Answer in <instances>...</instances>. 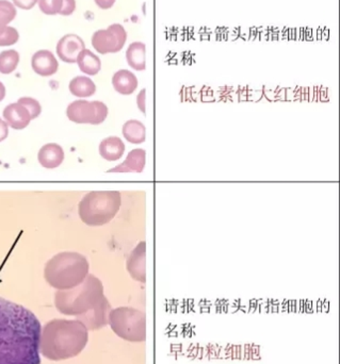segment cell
Returning <instances> with one entry per match:
<instances>
[{
	"instance_id": "obj_1",
	"label": "cell",
	"mask_w": 340,
	"mask_h": 364,
	"mask_svg": "<svg viewBox=\"0 0 340 364\" xmlns=\"http://www.w3.org/2000/svg\"><path fill=\"white\" fill-rule=\"evenodd\" d=\"M41 331L33 312L0 297V364H41Z\"/></svg>"
},
{
	"instance_id": "obj_2",
	"label": "cell",
	"mask_w": 340,
	"mask_h": 364,
	"mask_svg": "<svg viewBox=\"0 0 340 364\" xmlns=\"http://www.w3.org/2000/svg\"><path fill=\"white\" fill-rule=\"evenodd\" d=\"M89 341V331L78 320L55 318L41 331L40 354L51 361L78 356Z\"/></svg>"
},
{
	"instance_id": "obj_3",
	"label": "cell",
	"mask_w": 340,
	"mask_h": 364,
	"mask_svg": "<svg viewBox=\"0 0 340 364\" xmlns=\"http://www.w3.org/2000/svg\"><path fill=\"white\" fill-rule=\"evenodd\" d=\"M106 299L102 282L89 274L79 286L70 290H58L55 306L60 314L76 318L97 307Z\"/></svg>"
},
{
	"instance_id": "obj_4",
	"label": "cell",
	"mask_w": 340,
	"mask_h": 364,
	"mask_svg": "<svg viewBox=\"0 0 340 364\" xmlns=\"http://www.w3.org/2000/svg\"><path fill=\"white\" fill-rule=\"evenodd\" d=\"M87 259L79 252H64L53 256L45 265L44 278L57 290L79 286L89 275Z\"/></svg>"
},
{
	"instance_id": "obj_5",
	"label": "cell",
	"mask_w": 340,
	"mask_h": 364,
	"mask_svg": "<svg viewBox=\"0 0 340 364\" xmlns=\"http://www.w3.org/2000/svg\"><path fill=\"white\" fill-rule=\"evenodd\" d=\"M121 205L119 191H92L79 203L78 215L87 226H104L115 218Z\"/></svg>"
},
{
	"instance_id": "obj_6",
	"label": "cell",
	"mask_w": 340,
	"mask_h": 364,
	"mask_svg": "<svg viewBox=\"0 0 340 364\" xmlns=\"http://www.w3.org/2000/svg\"><path fill=\"white\" fill-rule=\"evenodd\" d=\"M108 325L117 337L125 341L139 343L147 340V316L140 310L132 307L111 310Z\"/></svg>"
},
{
	"instance_id": "obj_7",
	"label": "cell",
	"mask_w": 340,
	"mask_h": 364,
	"mask_svg": "<svg viewBox=\"0 0 340 364\" xmlns=\"http://www.w3.org/2000/svg\"><path fill=\"white\" fill-rule=\"evenodd\" d=\"M66 115L73 123L100 125L108 117V107L104 102L97 100H75L68 105Z\"/></svg>"
},
{
	"instance_id": "obj_8",
	"label": "cell",
	"mask_w": 340,
	"mask_h": 364,
	"mask_svg": "<svg viewBox=\"0 0 340 364\" xmlns=\"http://www.w3.org/2000/svg\"><path fill=\"white\" fill-rule=\"evenodd\" d=\"M127 41V32L121 23H113L107 29H100L92 36V46L100 55L117 53L123 49Z\"/></svg>"
},
{
	"instance_id": "obj_9",
	"label": "cell",
	"mask_w": 340,
	"mask_h": 364,
	"mask_svg": "<svg viewBox=\"0 0 340 364\" xmlns=\"http://www.w3.org/2000/svg\"><path fill=\"white\" fill-rule=\"evenodd\" d=\"M126 269L136 282H147V243L140 242L132 250L126 262Z\"/></svg>"
},
{
	"instance_id": "obj_10",
	"label": "cell",
	"mask_w": 340,
	"mask_h": 364,
	"mask_svg": "<svg viewBox=\"0 0 340 364\" xmlns=\"http://www.w3.org/2000/svg\"><path fill=\"white\" fill-rule=\"evenodd\" d=\"M85 48V42L80 36L74 33H68L60 38L55 51L58 57L65 63H76L79 53Z\"/></svg>"
},
{
	"instance_id": "obj_11",
	"label": "cell",
	"mask_w": 340,
	"mask_h": 364,
	"mask_svg": "<svg viewBox=\"0 0 340 364\" xmlns=\"http://www.w3.org/2000/svg\"><path fill=\"white\" fill-rule=\"evenodd\" d=\"M111 310L112 309H111L110 304L106 299L97 307L90 310L87 314L76 316V320L83 323L87 327V331H98L108 325V316Z\"/></svg>"
},
{
	"instance_id": "obj_12",
	"label": "cell",
	"mask_w": 340,
	"mask_h": 364,
	"mask_svg": "<svg viewBox=\"0 0 340 364\" xmlns=\"http://www.w3.org/2000/svg\"><path fill=\"white\" fill-rule=\"evenodd\" d=\"M31 66L38 76L51 77L58 72L59 63L51 51L42 49L32 55Z\"/></svg>"
},
{
	"instance_id": "obj_13",
	"label": "cell",
	"mask_w": 340,
	"mask_h": 364,
	"mask_svg": "<svg viewBox=\"0 0 340 364\" xmlns=\"http://www.w3.org/2000/svg\"><path fill=\"white\" fill-rule=\"evenodd\" d=\"M2 115L6 125L15 130L25 129L31 122L29 111L18 102L6 106Z\"/></svg>"
},
{
	"instance_id": "obj_14",
	"label": "cell",
	"mask_w": 340,
	"mask_h": 364,
	"mask_svg": "<svg viewBox=\"0 0 340 364\" xmlns=\"http://www.w3.org/2000/svg\"><path fill=\"white\" fill-rule=\"evenodd\" d=\"M145 164H147V151L141 149H132L128 154L123 164L111 168L108 173H138L140 174L144 170Z\"/></svg>"
},
{
	"instance_id": "obj_15",
	"label": "cell",
	"mask_w": 340,
	"mask_h": 364,
	"mask_svg": "<svg viewBox=\"0 0 340 364\" xmlns=\"http://www.w3.org/2000/svg\"><path fill=\"white\" fill-rule=\"evenodd\" d=\"M38 160L43 168L49 170L58 168L64 160L63 149L55 143H48L38 151Z\"/></svg>"
},
{
	"instance_id": "obj_16",
	"label": "cell",
	"mask_w": 340,
	"mask_h": 364,
	"mask_svg": "<svg viewBox=\"0 0 340 364\" xmlns=\"http://www.w3.org/2000/svg\"><path fill=\"white\" fill-rule=\"evenodd\" d=\"M112 85L117 93L132 95L138 89L139 81L136 75L128 70H119L113 75Z\"/></svg>"
},
{
	"instance_id": "obj_17",
	"label": "cell",
	"mask_w": 340,
	"mask_h": 364,
	"mask_svg": "<svg viewBox=\"0 0 340 364\" xmlns=\"http://www.w3.org/2000/svg\"><path fill=\"white\" fill-rule=\"evenodd\" d=\"M125 153V144L119 136H109L100 142V155L107 161H117Z\"/></svg>"
},
{
	"instance_id": "obj_18",
	"label": "cell",
	"mask_w": 340,
	"mask_h": 364,
	"mask_svg": "<svg viewBox=\"0 0 340 364\" xmlns=\"http://www.w3.org/2000/svg\"><path fill=\"white\" fill-rule=\"evenodd\" d=\"M128 65L134 70L142 72L147 68V46L142 42H134L126 50Z\"/></svg>"
},
{
	"instance_id": "obj_19",
	"label": "cell",
	"mask_w": 340,
	"mask_h": 364,
	"mask_svg": "<svg viewBox=\"0 0 340 364\" xmlns=\"http://www.w3.org/2000/svg\"><path fill=\"white\" fill-rule=\"evenodd\" d=\"M76 63L78 64L79 70L89 76H95L102 70V61L100 58L87 48L79 53Z\"/></svg>"
},
{
	"instance_id": "obj_20",
	"label": "cell",
	"mask_w": 340,
	"mask_h": 364,
	"mask_svg": "<svg viewBox=\"0 0 340 364\" xmlns=\"http://www.w3.org/2000/svg\"><path fill=\"white\" fill-rule=\"evenodd\" d=\"M122 132L125 140L132 144H142L147 140V128L137 119H129L126 122Z\"/></svg>"
},
{
	"instance_id": "obj_21",
	"label": "cell",
	"mask_w": 340,
	"mask_h": 364,
	"mask_svg": "<svg viewBox=\"0 0 340 364\" xmlns=\"http://www.w3.org/2000/svg\"><path fill=\"white\" fill-rule=\"evenodd\" d=\"M70 93L79 98L91 97L95 94L96 85L92 79L87 76H77L68 85Z\"/></svg>"
},
{
	"instance_id": "obj_22",
	"label": "cell",
	"mask_w": 340,
	"mask_h": 364,
	"mask_svg": "<svg viewBox=\"0 0 340 364\" xmlns=\"http://www.w3.org/2000/svg\"><path fill=\"white\" fill-rule=\"evenodd\" d=\"M19 63V53L14 49L0 53V73L4 75L12 74Z\"/></svg>"
},
{
	"instance_id": "obj_23",
	"label": "cell",
	"mask_w": 340,
	"mask_h": 364,
	"mask_svg": "<svg viewBox=\"0 0 340 364\" xmlns=\"http://www.w3.org/2000/svg\"><path fill=\"white\" fill-rule=\"evenodd\" d=\"M16 8L9 0H0V33L16 17Z\"/></svg>"
},
{
	"instance_id": "obj_24",
	"label": "cell",
	"mask_w": 340,
	"mask_h": 364,
	"mask_svg": "<svg viewBox=\"0 0 340 364\" xmlns=\"http://www.w3.org/2000/svg\"><path fill=\"white\" fill-rule=\"evenodd\" d=\"M38 4L40 10L51 16L59 14L62 8V0H38Z\"/></svg>"
},
{
	"instance_id": "obj_25",
	"label": "cell",
	"mask_w": 340,
	"mask_h": 364,
	"mask_svg": "<svg viewBox=\"0 0 340 364\" xmlns=\"http://www.w3.org/2000/svg\"><path fill=\"white\" fill-rule=\"evenodd\" d=\"M19 105L25 107L28 111H29L30 117L31 119H36L40 117L41 112H42V107H41L40 102L38 100H34L31 97H21L18 100Z\"/></svg>"
},
{
	"instance_id": "obj_26",
	"label": "cell",
	"mask_w": 340,
	"mask_h": 364,
	"mask_svg": "<svg viewBox=\"0 0 340 364\" xmlns=\"http://www.w3.org/2000/svg\"><path fill=\"white\" fill-rule=\"evenodd\" d=\"M19 40V33L14 27L8 26L4 31L0 33V46H11L16 44Z\"/></svg>"
},
{
	"instance_id": "obj_27",
	"label": "cell",
	"mask_w": 340,
	"mask_h": 364,
	"mask_svg": "<svg viewBox=\"0 0 340 364\" xmlns=\"http://www.w3.org/2000/svg\"><path fill=\"white\" fill-rule=\"evenodd\" d=\"M76 10V0H62V8L59 14L62 16H70Z\"/></svg>"
},
{
	"instance_id": "obj_28",
	"label": "cell",
	"mask_w": 340,
	"mask_h": 364,
	"mask_svg": "<svg viewBox=\"0 0 340 364\" xmlns=\"http://www.w3.org/2000/svg\"><path fill=\"white\" fill-rule=\"evenodd\" d=\"M12 2L16 8L21 10H31L38 4V0H12Z\"/></svg>"
},
{
	"instance_id": "obj_29",
	"label": "cell",
	"mask_w": 340,
	"mask_h": 364,
	"mask_svg": "<svg viewBox=\"0 0 340 364\" xmlns=\"http://www.w3.org/2000/svg\"><path fill=\"white\" fill-rule=\"evenodd\" d=\"M145 100H147V90L143 89L142 91L138 94V96H137V104H138L139 110H140L143 114L147 113V102H145Z\"/></svg>"
},
{
	"instance_id": "obj_30",
	"label": "cell",
	"mask_w": 340,
	"mask_h": 364,
	"mask_svg": "<svg viewBox=\"0 0 340 364\" xmlns=\"http://www.w3.org/2000/svg\"><path fill=\"white\" fill-rule=\"evenodd\" d=\"M94 1L102 10H108V9L112 8L115 4V0H94Z\"/></svg>"
},
{
	"instance_id": "obj_31",
	"label": "cell",
	"mask_w": 340,
	"mask_h": 364,
	"mask_svg": "<svg viewBox=\"0 0 340 364\" xmlns=\"http://www.w3.org/2000/svg\"><path fill=\"white\" fill-rule=\"evenodd\" d=\"M9 136V126L4 119H0V142L6 140Z\"/></svg>"
},
{
	"instance_id": "obj_32",
	"label": "cell",
	"mask_w": 340,
	"mask_h": 364,
	"mask_svg": "<svg viewBox=\"0 0 340 364\" xmlns=\"http://www.w3.org/2000/svg\"><path fill=\"white\" fill-rule=\"evenodd\" d=\"M4 97H6V87H4V83L0 81V102H2Z\"/></svg>"
}]
</instances>
